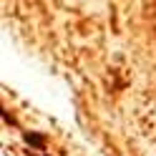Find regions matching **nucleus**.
Listing matches in <instances>:
<instances>
[{
    "mask_svg": "<svg viewBox=\"0 0 156 156\" xmlns=\"http://www.w3.org/2000/svg\"><path fill=\"white\" fill-rule=\"evenodd\" d=\"M25 141L33 144V146H43V139H41L38 133H25Z\"/></svg>",
    "mask_w": 156,
    "mask_h": 156,
    "instance_id": "1",
    "label": "nucleus"
}]
</instances>
